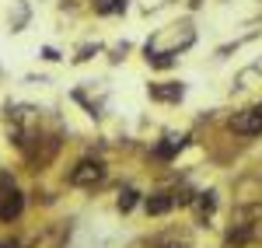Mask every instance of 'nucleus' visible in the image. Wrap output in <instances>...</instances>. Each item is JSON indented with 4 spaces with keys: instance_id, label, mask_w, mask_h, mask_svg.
<instances>
[{
    "instance_id": "1",
    "label": "nucleus",
    "mask_w": 262,
    "mask_h": 248,
    "mask_svg": "<svg viewBox=\"0 0 262 248\" xmlns=\"http://www.w3.org/2000/svg\"><path fill=\"white\" fill-rule=\"evenodd\" d=\"M101 178H105V165L98 157H84L81 165H74V171H70V186H77V189H91V186H98Z\"/></svg>"
},
{
    "instance_id": "2",
    "label": "nucleus",
    "mask_w": 262,
    "mask_h": 248,
    "mask_svg": "<svg viewBox=\"0 0 262 248\" xmlns=\"http://www.w3.org/2000/svg\"><path fill=\"white\" fill-rule=\"evenodd\" d=\"M231 133L238 137H262V102L255 108H245L231 119Z\"/></svg>"
},
{
    "instance_id": "3",
    "label": "nucleus",
    "mask_w": 262,
    "mask_h": 248,
    "mask_svg": "<svg viewBox=\"0 0 262 248\" xmlns=\"http://www.w3.org/2000/svg\"><path fill=\"white\" fill-rule=\"evenodd\" d=\"M25 213V192L21 189H7L0 196V224H11Z\"/></svg>"
},
{
    "instance_id": "4",
    "label": "nucleus",
    "mask_w": 262,
    "mask_h": 248,
    "mask_svg": "<svg viewBox=\"0 0 262 248\" xmlns=\"http://www.w3.org/2000/svg\"><path fill=\"white\" fill-rule=\"evenodd\" d=\"M143 210H147V217H164V213H171V210H175L171 189H154L150 196H143Z\"/></svg>"
},
{
    "instance_id": "5",
    "label": "nucleus",
    "mask_w": 262,
    "mask_h": 248,
    "mask_svg": "<svg viewBox=\"0 0 262 248\" xmlns=\"http://www.w3.org/2000/svg\"><path fill=\"white\" fill-rule=\"evenodd\" d=\"M182 147H185V137H164V144H158V150H154V154H158L161 161H171Z\"/></svg>"
},
{
    "instance_id": "6",
    "label": "nucleus",
    "mask_w": 262,
    "mask_h": 248,
    "mask_svg": "<svg viewBox=\"0 0 262 248\" xmlns=\"http://www.w3.org/2000/svg\"><path fill=\"white\" fill-rule=\"evenodd\" d=\"M192 203H196V217L206 220V217L213 213V207H217V196H213V192H196V199H192Z\"/></svg>"
},
{
    "instance_id": "7",
    "label": "nucleus",
    "mask_w": 262,
    "mask_h": 248,
    "mask_svg": "<svg viewBox=\"0 0 262 248\" xmlns=\"http://www.w3.org/2000/svg\"><path fill=\"white\" fill-rule=\"evenodd\" d=\"M140 203V192L133 186H126V189H119V199H116V207H119V213H129V210Z\"/></svg>"
},
{
    "instance_id": "8",
    "label": "nucleus",
    "mask_w": 262,
    "mask_h": 248,
    "mask_svg": "<svg viewBox=\"0 0 262 248\" xmlns=\"http://www.w3.org/2000/svg\"><path fill=\"white\" fill-rule=\"evenodd\" d=\"M150 95L161 98V102H179L182 98V84H171V87H150Z\"/></svg>"
},
{
    "instance_id": "9",
    "label": "nucleus",
    "mask_w": 262,
    "mask_h": 248,
    "mask_svg": "<svg viewBox=\"0 0 262 248\" xmlns=\"http://www.w3.org/2000/svg\"><path fill=\"white\" fill-rule=\"evenodd\" d=\"M7 189H14V178H11L7 171H0V196H4Z\"/></svg>"
}]
</instances>
